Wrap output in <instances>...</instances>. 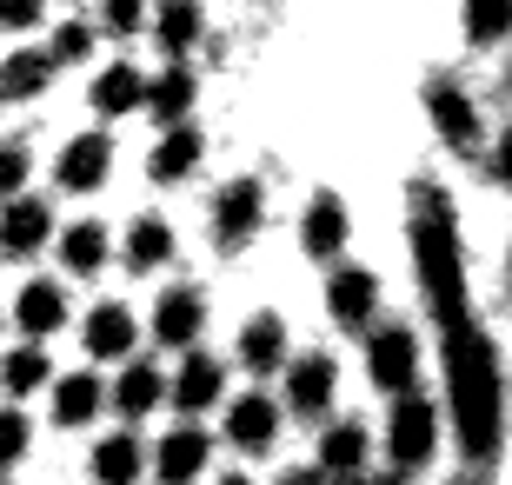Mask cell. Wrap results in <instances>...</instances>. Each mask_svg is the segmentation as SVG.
Wrapping results in <instances>:
<instances>
[{
	"label": "cell",
	"mask_w": 512,
	"mask_h": 485,
	"mask_svg": "<svg viewBox=\"0 0 512 485\" xmlns=\"http://www.w3.org/2000/svg\"><path fill=\"white\" fill-rule=\"evenodd\" d=\"M446 392H453V426L473 466H493L499 452V353L479 333V319H453L446 326Z\"/></svg>",
	"instance_id": "1"
},
{
	"label": "cell",
	"mask_w": 512,
	"mask_h": 485,
	"mask_svg": "<svg viewBox=\"0 0 512 485\" xmlns=\"http://www.w3.org/2000/svg\"><path fill=\"white\" fill-rule=\"evenodd\" d=\"M413 266H419V286L433 299L439 326L466 319V260H459V220H453V200L426 180L413 187Z\"/></svg>",
	"instance_id": "2"
},
{
	"label": "cell",
	"mask_w": 512,
	"mask_h": 485,
	"mask_svg": "<svg viewBox=\"0 0 512 485\" xmlns=\"http://www.w3.org/2000/svg\"><path fill=\"white\" fill-rule=\"evenodd\" d=\"M439 446V412L433 399H419V392H399L393 399V419H386V452H393L399 472H419L426 459H433Z\"/></svg>",
	"instance_id": "3"
},
{
	"label": "cell",
	"mask_w": 512,
	"mask_h": 485,
	"mask_svg": "<svg viewBox=\"0 0 512 485\" xmlns=\"http://www.w3.org/2000/svg\"><path fill=\"white\" fill-rule=\"evenodd\" d=\"M366 373H373V386L380 392H413L419 379V339L406 333V326H380V333L366 339Z\"/></svg>",
	"instance_id": "4"
},
{
	"label": "cell",
	"mask_w": 512,
	"mask_h": 485,
	"mask_svg": "<svg viewBox=\"0 0 512 485\" xmlns=\"http://www.w3.org/2000/svg\"><path fill=\"white\" fill-rule=\"evenodd\" d=\"M426 113H433L439 140H446L453 153H466V160H473L479 140H486V127H479V107H473L466 94H459L453 80H433V87H426Z\"/></svg>",
	"instance_id": "5"
},
{
	"label": "cell",
	"mask_w": 512,
	"mask_h": 485,
	"mask_svg": "<svg viewBox=\"0 0 512 485\" xmlns=\"http://www.w3.org/2000/svg\"><path fill=\"white\" fill-rule=\"evenodd\" d=\"M260 220H266L260 180H233V187L213 200V233H220V246H247L253 233H260Z\"/></svg>",
	"instance_id": "6"
},
{
	"label": "cell",
	"mask_w": 512,
	"mask_h": 485,
	"mask_svg": "<svg viewBox=\"0 0 512 485\" xmlns=\"http://www.w3.org/2000/svg\"><path fill=\"white\" fill-rule=\"evenodd\" d=\"M333 386H340V366L326 353H306L286 366V406L300 412V419H320L326 406H333Z\"/></svg>",
	"instance_id": "7"
},
{
	"label": "cell",
	"mask_w": 512,
	"mask_h": 485,
	"mask_svg": "<svg viewBox=\"0 0 512 485\" xmlns=\"http://www.w3.org/2000/svg\"><path fill=\"white\" fill-rule=\"evenodd\" d=\"M207 459H213V439L200 426H180V432H167V439L153 446V472H160V485H193L200 472H207Z\"/></svg>",
	"instance_id": "8"
},
{
	"label": "cell",
	"mask_w": 512,
	"mask_h": 485,
	"mask_svg": "<svg viewBox=\"0 0 512 485\" xmlns=\"http://www.w3.org/2000/svg\"><path fill=\"white\" fill-rule=\"evenodd\" d=\"M326 306H333V319H340L346 333H366V319L380 306V280H373L366 266H340L333 286H326Z\"/></svg>",
	"instance_id": "9"
},
{
	"label": "cell",
	"mask_w": 512,
	"mask_h": 485,
	"mask_svg": "<svg viewBox=\"0 0 512 485\" xmlns=\"http://www.w3.org/2000/svg\"><path fill=\"white\" fill-rule=\"evenodd\" d=\"M227 439L240 452H266L273 439H280V406L266 399V392H240L227 406Z\"/></svg>",
	"instance_id": "10"
},
{
	"label": "cell",
	"mask_w": 512,
	"mask_h": 485,
	"mask_svg": "<svg viewBox=\"0 0 512 485\" xmlns=\"http://www.w3.org/2000/svg\"><path fill=\"white\" fill-rule=\"evenodd\" d=\"M320 479H340V485L366 479V426L340 419V426L320 432Z\"/></svg>",
	"instance_id": "11"
},
{
	"label": "cell",
	"mask_w": 512,
	"mask_h": 485,
	"mask_svg": "<svg viewBox=\"0 0 512 485\" xmlns=\"http://www.w3.org/2000/svg\"><path fill=\"white\" fill-rule=\"evenodd\" d=\"M200 326H207V299L193 293V286H173V293L153 306V339H160V346H193Z\"/></svg>",
	"instance_id": "12"
},
{
	"label": "cell",
	"mask_w": 512,
	"mask_h": 485,
	"mask_svg": "<svg viewBox=\"0 0 512 485\" xmlns=\"http://www.w3.org/2000/svg\"><path fill=\"white\" fill-rule=\"evenodd\" d=\"M220 392H227V366H220L213 353H187V366H180V379H173V406L207 412V406H220Z\"/></svg>",
	"instance_id": "13"
},
{
	"label": "cell",
	"mask_w": 512,
	"mask_h": 485,
	"mask_svg": "<svg viewBox=\"0 0 512 485\" xmlns=\"http://www.w3.org/2000/svg\"><path fill=\"white\" fill-rule=\"evenodd\" d=\"M47 233H54V213H47L40 200H14L7 213H0V253H14V260L40 253Z\"/></svg>",
	"instance_id": "14"
},
{
	"label": "cell",
	"mask_w": 512,
	"mask_h": 485,
	"mask_svg": "<svg viewBox=\"0 0 512 485\" xmlns=\"http://www.w3.org/2000/svg\"><path fill=\"white\" fill-rule=\"evenodd\" d=\"M107 167H114V147H107V133H80L74 147L60 153V187L94 193L100 180H107Z\"/></svg>",
	"instance_id": "15"
},
{
	"label": "cell",
	"mask_w": 512,
	"mask_h": 485,
	"mask_svg": "<svg viewBox=\"0 0 512 485\" xmlns=\"http://www.w3.org/2000/svg\"><path fill=\"white\" fill-rule=\"evenodd\" d=\"M140 466H147V452H140L133 432H107V439L94 446V459H87L94 485H133V479H140Z\"/></svg>",
	"instance_id": "16"
},
{
	"label": "cell",
	"mask_w": 512,
	"mask_h": 485,
	"mask_svg": "<svg viewBox=\"0 0 512 485\" xmlns=\"http://www.w3.org/2000/svg\"><path fill=\"white\" fill-rule=\"evenodd\" d=\"M300 240H306V253H313V260H333V253L346 246V206L333 200V193H320V200L306 206Z\"/></svg>",
	"instance_id": "17"
},
{
	"label": "cell",
	"mask_w": 512,
	"mask_h": 485,
	"mask_svg": "<svg viewBox=\"0 0 512 485\" xmlns=\"http://www.w3.org/2000/svg\"><path fill=\"white\" fill-rule=\"evenodd\" d=\"M14 319L34 339H47L60 319H67V293H60L54 280H27V286H20V299H14Z\"/></svg>",
	"instance_id": "18"
},
{
	"label": "cell",
	"mask_w": 512,
	"mask_h": 485,
	"mask_svg": "<svg viewBox=\"0 0 512 485\" xmlns=\"http://www.w3.org/2000/svg\"><path fill=\"white\" fill-rule=\"evenodd\" d=\"M47 80H54L47 47H27V54L0 60V100H34V94H47Z\"/></svg>",
	"instance_id": "19"
},
{
	"label": "cell",
	"mask_w": 512,
	"mask_h": 485,
	"mask_svg": "<svg viewBox=\"0 0 512 485\" xmlns=\"http://www.w3.org/2000/svg\"><path fill=\"white\" fill-rule=\"evenodd\" d=\"M240 359H247L253 373H280V366H286V326H280V313L247 319V333H240Z\"/></svg>",
	"instance_id": "20"
},
{
	"label": "cell",
	"mask_w": 512,
	"mask_h": 485,
	"mask_svg": "<svg viewBox=\"0 0 512 485\" xmlns=\"http://www.w3.org/2000/svg\"><path fill=\"white\" fill-rule=\"evenodd\" d=\"M200 34H207V20H200V7H193V0H160V14H153V40H160L167 54L200 47Z\"/></svg>",
	"instance_id": "21"
},
{
	"label": "cell",
	"mask_w": 512,
	"mask_h": 485,
	"mask_svg": "<svg viewBox=\"0 0 512 485\" xmlns=\"http://www.w3.org/2000/svg\"><path fill=\"white\" fill-rule=\"evenodd\" d=\"M87 353L94 359H120V353H133V313L127 306H94V319H87Z\"/></svg>",
	"instance_id": "22"
},
{
	"label": "cell",
	"mask_w": 512,
	"mask_h": 485,
	"mask_svg": "<svg viewBox=\"0 0 512 485\" xmlns=\"http://www.w3.org/2000/svg\"><path fill=\"white\" fill-rule=\"evenodd\" d=\"M140 107H153V120H167V127H187V107H193V74L187 67H167V74L153 80Z\"/></svg>",
	"instance_id": "23"
},
{
	"label": "cell",
	"mask_w": 512,
	"mask_h": 485,
	"mask_svg": "<svg viewBox=\"0 0 512 485\" xmlns=\"http://www.w3.org/2000/svg\"><path fill=\"white\" fill-rule=\"evenodd\" d=\"M193 167H200V133H193V127H167V140L147 153L153 180H187Z\"/></svg>",
	"instance_id": "24"
},
{
	"label": "cell",
	"mask_w": 512,
	"mask_h": 485,
	"mask_svg": "<svg viewBox=\"0 0 512 485\" xmlns=\"http://www.w3.org/2000/svg\"><path fill=\"white\" fill-rule=\"evenodd\" d=\"M54 419L60 426H87V419H100V379L94 373H67L54 386Z\"/></svg>",
	"instance_id": "25"
},
{
	"label": "cell",
	"mask_w": 512,
	"mask_h": 485,
	"mask_svg": "<svg viewBox=\"0 0 512 485\" xmlns=\"http://www.w3.org/2000/svg\"><path fill=\"white\" fill-rule=\"evenodd\" d=\"M173 260V226L167 220H133L127 233V266L133 273H153V266Z\"/></svg>",
	"instance_id": "26"
},
{
	"label": "cell",
	"mask_w": 512,
	"mask_h": 485,
	"mask_svg": "<svg viewBox=\"0 0 512 485\" xmlns=\"http://www.w3.org/2000/svg\"><path fill=\"white\" fill-rule=\"evenodd\" d=\"M160 399H167V379L153 373V366H127V373H120V386H114V406L127 412V419H147Z\"/></svg>",
	"instance_id": "27"
},
{
	"label": "cell",
	"mask_w": 512,
	"mask_h": 485,
	"mask_svg": "<svg viewBox=\"0 0 512 485\" xmlns=\"http://www.w3.org/2000/svg\"><path fill=\"white\" fill-rule=\"evenodd\" d=\"M60 260H67V273H100V266H107V226H100V220L67 226V240H60Z\"/></svg>",
	"instance_id": "28"
},
{
	"label": "cell",
	"mask_w": 512,
	"mask_h": 485,
	"mask_svg": "<svg viewBox=\"0 0 512 485\" xmlns=\"http://www.w3.org/2000/svg\"><path fill=\"white\" fill-rule=\"evenodd\" d=\"M140 94H147V80L133 74L127 60H120V67H107V74L94 80V107L100 113H133V107H140Z\"/></svg>",
	"instance_id": "29"
},
{
	"label": "cell",
	"mask_w": 512,
	"mask_h": 485,
	"mask_svg": "<svg viewBox=\"0 0 512 485\" xmlns=\"http://www.w3.org/2000/svg\"><path fill=\"white\" fill-rule=\"evenodd\" d=\"M0 386H7V392L47 386V353H40V346H20V353H7V359H0Z\"/></svg>",
	"instance_id": "30"
},
{
	"label": "cell",
	"mask_w": 512,
	"mask_h": 485,
	"mask_svg": "<svg viewBox=\"0 0 512 485\" xmlns=\"http://www.w3.org/2000/svg\"><path fill=\"white\" fill-rule=\"evenodd\" d=\"M512 20V0H466V34L479 40V47H493L499 34H506Z\"/></svg>",
	"instance_id": "31"
},
{
	"label": "cell",
	"mask_w": 512,
	"mask_h": 485,
	"mask_svg": "<svg viewBox=\"0 0 512 485\" xmlns=\"http://www.w3.org/2000/svg\"><path fill=\"white\" fill-rule=\"evenodd\" d=\"M27 452V412H0V466H14Z\"/></svg>",
	"instance_id": "32"
},
{
	"label": "cell",
	"mask_w": 512,
	"mask_h": 485,
	"mask_svg": "<svg viewBox=\"0 0 512 485\" xmlns=\"http://www.w3.org/2000/svg\"><path fill=\"white\" fill-rule=\"evenodd\" d=\"M87 47H94V34H87L80 20H67V27L54 34V54H47V60H54V67H60V60H87Z\"/></svg>",
	"instance_id": "33"
},
{
	"label": "cell",
	"mask_w": 512,
	"mask_h": 485,
	"mask_svg": "<svg viewBox=\"0 0 512 485\" xmlns=\"http://www.w3.org/2000/svg\"><path fill=\"white\" fill-rule=\"evenodd\" d=\"M20 180H27V153H20V147H0V200H14Z\"/></svg>",
	"instance_id": "34"
},
{
	"label": "cell",
	"mask_w": 512,
	"mask_h": 485,
	"mask_svg": "<svg viewBox=\"0 0 512 485\" xmlns=\"http://www.w3.org/2000/svg\"><path fill=\"white\" fill-rule=\"evenodd\" d=\"M140 20H147V0H107V27L114 34H133Z\"/></svg>",
	"instance_id": "35"
},
{
	"label": "cell",
	"mask_w": 512,
	"mask_h": 485,
	"mask_svg": "<svg viewBox=\"0 0 512 485\" xmlns=\"http://www.w3.org/2000/svg\"><path fill=\"white\" fill-rule=\"evenodd\" d=\"M47 0H0V27H34Z\"/></svg>",
	"instance_id": "36"
},
{
	"label": "cell",
	"mask_w": 512,
	"mask_h": 485,
	"mask_svg": "<svg viewBox=\"0 0 512 485\" xmlns=\"http://www.w3.org/2000/svg\"><path fill=\"white\" fill-rule=\"evenodd\" d=\"M280 485H320V472H286Z\"/></svg>",
	"instance_id": "37"
},
{
	"label": "cell",
	"mask_w": 512,
	"mask_h": 485,
	"mask_svg": "<svg viewBox=\"0 0 512 485\" xmlns=\"http://www.w3.org/2000/svg\"><path fill=\"white\" fill-rule=\"evenodd\" d=\"M220 485H253V479H240V472H227V479H220Z\"/></svg>",
	"instance_id": "38"
},
{
	"label": "cell",
	"mask_w": 512,
	"mask_h": 485,
	"mask_svg": "<svg viewBox=\"0 0 512 485\" xmlns=\"http://www.w3.org/2000/svg\"><path fill=\"white\" fill-rule=\"evenodd\" d=\"M360 485H399V479H360Z\"/></svg>",
	"instance_id": "39"
},
{
	"label": "cell",
	"mask_w": 512,
	"mask_h": 485,
	"mask_svg": "<svg viewBox=\"0 0 512 485\" xmlns=\"http://www.w3.org/2000/svg\"><path fill=\"white\" fill-rule=\"evenodd\" d=\"M0 485H7V479H0Z\"/></svg>",
	"instance_id": "40"
}]
</instances>
